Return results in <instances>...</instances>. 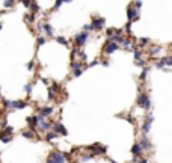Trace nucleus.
<instances>
[{
    "instance_id": "38",
    "label": "nucleus",
    "mask_w": 172,
    "mask_h": 163,
    "mask_svg": "<svg viewBox=\"0 0 172 163\" xmlns=\"http://www.w3.org/2000/svg\"><path fill=\"white\" fill-rule=\"evenodd\" d=\"M14 5H15L14 0H6V2H3V6H5V8H11V6H14Z\"/></svg>"
},
{
    "instance_id": "27",
    "label": "nucleus",
    "mask_w": 172,
    "mask_h": 163,
    "mask_svg": "<svg viewBox=\"0 0 172 163\" xmlns=\"http://www.w3.org/2000/svg\"><path fill=\"white\" fill-rule=\"evenodd\" d=\"M77 53H79V56H80V60H79V62H82V63H86V62H88V55H86L83 50H79Z\"/></svg>"
},
{
    "instance_id": "18",
    "label": "nucleus",
    "mask_w": 172,
    "mask_h": 163,
    "mask_svg": "<svg viewBox=\"0 0 172 163\" xmlns=\"http://www.w3.org/2000/svg\"><path fill=\"white\" fill-rule=\"evenodd\" d=\"M140 131H142L143 136H146V134L151 131V124L146 122V121H143V124H142V127H140Z\"/></svg>"
},
{
    "instance_id": "25",
    "label": "nucleus",
    "mask_w": 172,
    "mask_h": 163,
    "mask_svg": "<svg viewBox=\"0 0 172 163\" xmlns=\"http://www.w3.org/2000/svg\"><path fill=\"white\" fill-rule=\"evenodd\" d=\"M83 68V63L82 62H71V71H76V69H82Z\"/></svg>"
},
{
    "instance_id": "11",
    "label": "nucleus",
    "mask_w": 172,
    "mask_h": 163,
    "mask_svg": "<svg viewBox=\"0 0 172 163\" xmlns=\"http://www.w3.org/2000/svg\"><path fill=\"white\" fill-rule=\"evenodd\" d=\"M116 50H119V45L115 44V42H112V41H107L104 44V47H103V53H106L107 56L112 55V53H115Z\"/></svg>"
},
{
    "instance_id": "30",
    "label": "nucleus",
    "mask_w": 172,
    "mask_h": 163,
    "mask_svg": "<svg viewBox=\"0 0 172 163\" xmlns=\"http://www.w3.org/2000/svg\"><path fill=\"white\" fill-rule=\"evenodd\" d=\"M134 65H136V66L143 68V66H146V59H139V60H134Z\"/></svg>"
},
{
    "instance_id": "37",
    "label": "nucleus",
    "mask_w": 172,
    "mask_h": 163,
    "mask_svg": "<svg viewBox=\"0 0 172 163\" xmlns=\"http://www.w3.org/2000/svg\"><path fill=\"white\" fill-rule=\"evenodd\" d=\"M145 121H146V122H150V124H153V122H154V116H153V113H148V115H146Z\"/></svg>"
},
{
    "instance_id": "7",
    "label": "nucleus",
    "mask_w": 172,
    "mask_h": 163,
    "mask_svg": "<svg viewBox=\"0 0 172 163\" xmlns=\"http://www.w3.org/2000/svg\"><path fill=\"white\" fill-rule=\"evenodd\" d=\"M50 131H53L56 136L58 134H61V136H68V130H66V127L62 124V121L61 119H58V121H55L53 122V125H52V130Z\"/></svg>"
},
{
    "instance_id": "43",
    "label": "nucleus",
    "mask_w": 172,
    "mask_h": 163,
    "mask_svg": "<svg viewBox=\"0 0 172 163\" xmlns=\"http://www.w3.org/2000/svg\"><path fill=\"white\" fill-rule=\"evenodd\" d=\"M8 11H0V15H3V14H6Z\"/></svg>"
},
{
    "instance_id": "47",
    "label": "nucleus",
    "mask_w": 172,
    "mask_h": 163,
    "mask_svg": "<svg viewBox=\"0 0 172 163\" xmlns=\"http://www.w3.org/2000/svg\"><path fill=\"white\" fill-rule=\"evenodd\" d=\"M0 98H2V95H0Z\"/></svg>"
},
{
    "instance_id": "4",
    "label": "nucleus",
    "mask_w": 172,
    "mask_h": 163,
    "mask_svg": "<svg viewBox=\"0 0 172 163\" xmlns=\"http://www.w3.org/2000/svg\"><path fill=\"white\" fill-rule=\"evenodd\" d=\"M91 39V33H88V32H80V33H76L74 35V38H72V41H74V47L79 50H82V47Z\"/></svg>"
},
{
    "instance_id": "20",
    "label": "nucleus",
    "mask_w": 172,
    "mask_h": 163,
    "mask_svg": "<svg viewBox=\"0 0 172 163\" xmlns=\"http://www.w3.org/2000/svg\"><path fill=\"white\" fill-rule=\"evenodd\" d=\"M55 39H56L58 44H62L63 47H69V42H68V39L65 36H55Z\"/></svg>"
},
{
    "instance_id": "2",
    "label": "nucleus",
    "mask_w": 172,
    "mask_h": 163,
    "mask_svg": "<svg viewBox=\"0 0 172 163\" xmlns=\"http://www.w3.org/2000/svg\"><path fill=\"white\" fill-rule=\"evenodd\" d=\"M68 160H71V154L69 153H62V151H52L48 156L45 163H66Z\"/></svg>"
},
{
    "instance_id": "33",
    "label": "nucleus",
    "mask_w": 172,
    "mask_h": 163,
    "mask_svg": "<svg viewBox=\"0 0 172 163\" xmlns=\"http://www.w3.org/2000/svg\"><path fill=\"white\" fill-rule=\"evenodd\" d=\"M45 42H47V39L44 36H38L36 38V45H38V47H39V45H44Z\"/></svg>"
},
{
    "instance_id": "3",
    "label": "nucleus",
    "mask_w": 172,
    "mask_h": 163,
    "mask_svg": "<svg viewBox=\"0 0 172 163\" xmlns=\"http://www.w3.org/2000/svg\"><path fill=\"white\" fill-rule=\"evenodd\" d=\"M136 104L145 110H151L153 109V103H151V98L148 95V92H139V95L136 98Z\"/></svg>"
},
{
    "instance_id": "9",
    "label": "nucleus",
    "mask_w": 172,
    "mask_h": 163,
    "mask_svg": "<svg viewBox=\"0 0 172 163\" xmlns=\"http://www.w3.org/2000/svg\"><path fill=\"white\" fill-rule=\"evenodd\" d=\"M137 144H139V147H140L142 151H148V150H153V148H154V145L151 144V141L148 139V136H142V139H140Z\"/></svg>"
},
{
    "instance_id": "23",
    "label": "nucleus",
    "mask_w": 172,
    "mask_h": 163,
    "mask_svg": "<svg viewBox=\"0 0 172 163\" xmlns=\"http://www.w3.org/2000/svg\"><path fill=\"white\" fill-rule=\"evenodd\" d=\"M33 86H35V83L30 82V83H26V85H24L23 89H24V92H27V95H30V94H32V91H33Z\"/></svg>"
},
{
    "instance_id": "26",
    "label": "nucleus",
    "mask_w": 172,
    "mask_h": 163,
    "mask_svg": "<svg viewBox=\"0 0 172 163\" xmlns=\"http://www.w3.org/2000/svg\"><path fill=\"white\" fill-rule=\"evenodd\" d=\"M119 116H124V119H125L127 122H130V124H136V121H134V118H133V115H131V113H125V115H119Z\"/></svg>"
},
{
    "instance_id": "12",
    "label": "nucleus",
    "mask_w": 172,
    "mask_h": 163,
    "mask_svg": "<svg viewBox=\"0 0 172 163\" xmlns=\"http://www.w3.org/2000/svg\"><path fill=\"white\" fill-rule=\"evenodd\" d=\"M42 32H44L47 36H50V38H55V29H53V26H52V24H50V23H48V21H44Z\"/></svg>"
},
{
    "instance_id": "14",
    "label": "nucleus",
    "mask_w": 172,
    "mask_h": 163,
    "mask_svg": "<svg viewBox=\"0 0 172 163\" xmlns=\"http://www.w3.org/2000/svg\"><path fill=\"white\" fill-rule=\"evenodd\" d=\"M162 50H163V47H160V45H151V47L148 49V55H150L151 58H156Z\"/></svg>"
},
{
    "instance_id": "19",
    "label": "nucleus",
    "mask_w": 172,
    "mask_h": 163,
    "mask_svg": "<svg viewBox=\"0 0 172 163\" xmlns=\"http://www.w3.org/2000/svg\"><path fill=\"white\" fill-rule=\"evenodd\" d=\"M160 62L163 63L165 68H171V66H172V58H171V56H165V58H162Z\"/></svg>"
},
{
    "instance_id": "40",
    "label": "nucleus",
    "mask_w": 172,
    "mask_h": 163,
    "mask_svg": "<svg viewBox=\"0 0 172 163\" xmlns=\"http://www.w3.org/2000/svg\"><path fill=\"white\" fill-rule=\"evenodd\" d=\"M98 63H100V60L95 59V60H92L91 63H88V68H92V66H95V65H98Z\"/></svg>"
},
{
    "instance_id": "10",
    "label": "nucleus",
    "mask_w": 172,
    "mask_h": 163,
    "mask_svg": "<svg viewBox=\"0 0 172 163\" xmlns=\"http://www.w3.org/2000/svg\"><path fill=\"white\" fill-rule=\"evenodd\" d=\"M55 113V107L53 106H44V107H38V115L42 118H48Z\"/></svg>"
},
{
    "instance_id": "44",
    "label": "nucleus",
    "mask_w": 172,
    "mask_h": 163,
    "mask_svg": "<svg viewBox=\"0 0 172 163\" xmlns=\"http://www.w3.org/2000/svg\"><path fill=\"white\" fill-rule=\"evenodd\" d=\"M107 160H109L110 163H116V162H115V160H112V159H107Z\"/></svg>"
},
{
    "instance_id": "39",
    "label": "nucleus",
    "mask_w": 172,
    "mask_h": 163,
    "mask_svg": "<svg viewBox=\"0 0 172 163\" xmlns=\"http://www.w3.org/2000/svg\"><path fill=\"white\" fill-rule=\"evenodd\" d=\"M33 66H35V60H30L29 63H26V68L29 69V71H32V69H33Z\"/></svg>"
},
{
    "instance_id": "42",
    "label": "nucleus",
    "mask_w": 172,
    "mask_h": 163,
    "mask_svg": "<svg viewBox=\"0 0 172 163\" xmlns=\"http://www.w3.org/2000/svg\"><path fill=\"white\" fill-rule=\"evenodd\" d=\"M101 63H103L104 66H109V65H110V60H109V58H106V59H104V60H103Z\"/></svg>"
},
{
    "instance_id": "13",
    "label": "nucleus",
    "mask_w": 172,
    "mask_h": 163,
    "mask_svg": "<svg viewBox=\"0 0 172 163\" xmlns=\"http://www.w3.org/2000/svg\"><path fill=\"white\" fill-rule=\"evenodd\" d=\"M26 122H27V125L30 127V130L36 133V127H38V122H36V118H35V115H33V116H27V118H26Z\"/></svg>"
},
{
    "instance_id": "31",
    "label": "nucleus",
    "mask_w": 172,
    "mask_h": 163,
    "mask_svg": "<svg viewBox=\"0 0 172 163\" xmlns=\"http://www.w3.org/2000/svg\"><path fill=\"white\" fill-rule=\"evenodd\" d=\"M133 56H134V60H139V59H142V52H140V49L134 50V52H133Z\"/></svg>"
},
{
    "instance_id": "41",
    "label": "nucleus",
    "mask_w": 172,
    "mask_h": 163,
    "mask_svg": "<svg viewBox=\"0 0 172 163\" xmlns=\"http://www.w3.org/2000/svg\"><path fill=\"white\" fill-rule=\"evenodd\" d=\"M21 3H23L24 8H27V9H29V6H30V3H32V0H24V2H21Z\"/></svg>"
},
{
    "instance_id": "48",
    "label": "nucleus",
    "mask_w": 172,
    "mask_h": 163,
    "mask_svg": "<svg viewBox=\"0 0 172 163\" xmlns=\"http://www.w3.org/2000/svg\"><path fill=\"white\" fill-rule=\"evenodd\" d=\"M0 89H2V88H0Z\"/></svg>"
},
{
    "instance_id": "6",
    "label": "nucleus",
    "mask_w": 172,
    "mask_h": 163,
    "mask_svg": "<svg viewBox=\"0 0 172 163\" xmlns=\"http://www.w3.org/2000/svg\"><path fill=\"white\" fill-rule=\"evenodd\" d=\"M89 24H91L92 30L100 32V30H103L104 26H106V18H104V17H100V15H94V17H92V21L89 23Z\"/></svg>"
},
{
    "instance_id": "22",
    "label": "nucleus",
    "mask_w": 172,
    "mask_h": 163,
    "mask_svg": "<svg viewBox=\"0 0 172 163\" xmlns=\"http://www.w3.org/2000/svg\"><path fill=\"white\" fill-rule=\"evenodd\" d=\"M56 137H58V136H56L53 131H47V133H45V142L50 144V142H53V141H55Z\"/></svg>"
},
{
    "instance_id": "34",
    "label": "nucleus",
    "mask_w": 172,
    "mask_h": 163,
    "mask_svg": "<svg viewBox=\"0 0 172 163\" xmlns=\"http://www.w3.org/2000/svg\"><path fill=\"white\" fill-rule=\"evenodd\" d=\"M42 26H44V23L36 21V33H38V35H41V33H42Z\"/></svg>"
},
{
    "instance_id": "17",
    "label": "nucleus",
    "mask_w": 172,
    "mask_h": 163,
    "mask_svg": "<svg viewBox=\"0 0 172 163\" xmlns=\"http://www.w3.org/2000/svg\"><path fill=\"white\" fill-rule=\"evenodd\" d=\"M142 150H140V147H139V144L136 142V144H133V147H131V154L134 156V157H140L142 156Z\"/></svg>"
},
{
    "instance_id": "15",
    "label": "nucleus",
    "mask_w": 172,
    "mask_h": 163,
    "mask_svg": "<svg viewBox=\"0 0 172 163\" xmlns=\"http://www.w3.org/2000/svg\"><path fill=\"white\" fill-rule=\"evenodd\" d=\"M150 73H151V66H143V68H142V73H140V76H139V79H140L142 82H145L146 79H148Z\"/></svg>"
},
{
    "instance_id": "46",
    "label": "nucleus",
    "mask_w": 172,
    "mask_h": 163,
    "mask_svg": "<svg viewBox=\"0 0 172 163\" xmlns=\"http://www.w3.org/2000/svg\"><path fill=\"white\" fill-rule=\"evenodd\" d=\"M2 27H3V24H2V23H0V30H2Z\"/></svg>"
},
{
    "instance_id": "32",
    "label": "nucleus",
    "mask_w": 172,
    "mask_h": 163,
    "mask_svg": "<svg viewBox=\"0 0 172 163\" xmlns=\"http://www.w3.org/2000/svg\"><path fill=\"white\" fill-rule=\"evenodd\" d=\"M63 5V0H58V2H55V6H53V9H52V12H55V11H58L61 6Z\"/></svg>"
},
{
    "instance_id": "35",
    "label": "nucleus",
    "mask_w": 172,
    "mask_h": 163,
    "mask_svg": "<svg viewBox=\"0 0 172 163\" xmlns=\"http://www.w3.org/2000/svg\"><path fill=\"white\" fill-rule=\"evenodd\" d=\"M92 159H94L92 154H82V157H80L82 162H88V160H92Z\"/></svg>"
},
{
    "instance_id": "21",
    "label": "nucleus",
    "mask_w": 172,
    "mask_h": 163,
    "mask_svg": "<svg viewBox=\"0 0 172 163\" xmlns=\"http://www.w3.org/2000/svg\"><path fill=\"white\" fill-rule=\"evenodd\" d=\"M12 133H14V128H12L11 125H8V127L2 128V131H0V136H12Z\"/></svg>"
},
{
    "instance_id": "24",
    "label": "nucleus",
    "mask_w": 172,
    "mask_h": 163,
    "mask_svg": "<svg viewBox=\"0 0 172 163\" xmlns=\"http://www.w3.org/2000/svg\"><path fill=\"white\" fill-rule=\"evenodd\" d=\"M137 41H139V45H137V47H145V45H148V44L151 42L150 38H139Z\"/></svg>"
},
{
    "instance_id": "29",
    "label": "nucleus",
    "mask_w": 172,
    "mask_h": 163,
    "mask_svg": "<svg viewBox=\"0 0 172 163\" xmlns=\"http://www.w3.org/2000/svg\"><path fill=\"white\" fill-rule=\"evenodd\" d=\"M47 98L50 100V101H53V100H56V98H58V94H56V92H55L53 89L48 88V97H47Z\"/></svg>"
},
{
    "instance_id": "28",
    "label": "nucleus",
    "mask_w": 172,
    "mask_h": 163,
    "mask_svg": "<svg viewBox=\"0 0 172 163\" xmlns=\"http://www.w3.org/2000/svg\"><path fill=\"white\" fill-rule=\"evenodd\" d=\"M35 134H36V133L32 131V130H29V131H23V133H21V136H23V137H26V139H33Z\"/></svg>"
},
{
    "instance_id": "16",
    "label": "nucleus",
    "mask_w": 172,
    "mask_h": 163,
    "mask_svg": "<svg viewBox=\"0 0 172 163\" xmlns=\"http://www.w3.org/2000/svg\"><path fill=\"white\" fill-rule=\"evenodd\" d=\"M29 11H30V14H32V15H35V17H36V15L39 14L41 8H39V5H38L36 2H32V3H30V6H29Z\"/></svg>"
},
{
    "instance_id": "5",
    "label": "nucleus",
    "mask_w": 172,
    "mask_h": 163,
    "mask_svg": "<svg viewBox=\"0 0 172 163\" xmlns=\"http://www.w3.org/2000/svg\"><path fill=\"white\" fill-rule=\"evenodd\" d=\"M86 150L91 151V154H92L94 157H95V156H104V154L107 153V147H106V145H101L100 142H95V144L86 147Z\"/></svg>"
},
{
    "instance_id": "1",
    "label": "nucleus",
    "mask_w": 172,
    "mask_h": 163,
    "mask_svg": "<svg viewBox=\"0 0 172 163\" xmlns=\"http://www.w3.org/2000/svg\"><path fill=\"white\" fill-rule=\"evenodd\" d=\"M0 100H2V104H3L2 109H6V110H23L29 106L26 100H6L3 98V95Z\"/></svg>"
},
{
    "instance_id": "36",
    "label": "nucleus",
    "mask_w": 172,
    "mask_h": 163,
    "mask_svg": "<svg viewBox=\"0 0 172 163\" xmlns=\"http://www.w3.org/2000/svg\"><path fill=\"white\" fill-rule=\"evenodd\" d=\"M24 20H26L27 23H35L36 17H35V15H32V14H27V15H26V18H24Z\"/></svg>"
},
{
    "instance_id": "8",
    "label": "nucleus",
    "mask_w": 172,
    "mask_h": 163,
    "mask_svg": "<svg viewBox=\"0 0 172 163\" xmlns=\"http://www.w3.org/2000/svg\"><path fill=\"white\" fill-rule=\"evenodd\" d=\"M139 17H140V11L136 9V8L130 3V6L127 8V18H128V23H131V24H133L134 21L139 20Z\"/></svg>"
},
{
    "instance_id": "45",
    "label": "nucleus",
    "mask_w": 172,
    "mask_h": 163,
    "mask_svg": "<svg viewBox=\"0 0 172 163\" xmlns=\"http://www.w3.org/2000/svg\"><path fill=\"white\" fill-rule=\"evenodd\" d=\"M2 113H3V109H2V107H0V115H2Z\"/></svg>"
}]
</instances>
